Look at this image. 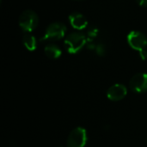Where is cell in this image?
<instances>
[{"label": "cell", "mask_w": 147, "mask_h": 147, "mask_svg": "<svg viewBox=\"0 0 147 147\" xmlns=\"http://www.w3.org/2000/svg\"><path fill=\"white\" fill-rule=\"evenodd\" d=\"M130 87L136 93H142L147 90V74L137 73L130 80Z\"/></svg>", "instance_id": "8992f818"}, {"label": "cell", "mask_w": 147, "mask_h": 147, "mask_svg": "<svg viewBox=\"0 0 147 147\" xmlns=\"http://www.w3.org/2000/svg\"><path fill=\"white\" fill-rule=\"evenodd\" d=\"M45 54L47 55V57L55 59L60 57L62 52L61 49L59 47V46L55 45V44H48L46 46L45 49H44Z\"/></svg>", "instance_id": "9c48e42d"}, {"label": "cell", "mask_w": 147, "mask_h": 147, "mask_svg": "<svg viewBox=\"0 0 147 147\" xmlns=\"http://www.w3.org/2000/svg\"><path fill=\"white\" fill-rule=\"evenodd\" d=\"M136 2L142 7H147V0H136Z\"/></svg>", "instance_id": "5bb4252c"}, {"label": "cell", "mask_w": 147, "mask_h": 147, "mask_svg": "<svg viewBox=\"0 0 147 147\" xmlns=\"http://www.w3.org/2000/svg\"><path fill=\"white\" fill-rule=\"evenodd\" d=\"M87 142V132L83 127L74 128L69 134L67 147H84Z\"/></svg>", "instance_id": "277c9868"}, {"label": "cell", "mask_w": 147, "mask_h": 147, "mask_svg": "<svg viewBox=\"0 0 147 147\" xmlns=\"http://www.w3.org/2000/svg\"><path fill=\"white\" fill-rule=\"evenodd\" d=\"M94 51L98 56H104L106 53V47L102 43H97Z\"/></svg>", "instance_id": "7c38bea8"}, {"label": "cell", "mask_w": 147, "mask_h": 147, "mask_svg": "<svg viewBox=\"0 0 147 147\" xmlns=\"http://www.w3.org/2000/svg\"><path fill=\"white\" fill-rule=\"evenodd\" d=\"M127 42L133 49L140 52L147 47V37L142 32L134 30L128 34Z\"/></svg>", "instance_id": "5b68a950"}, {"label": "cell", "mask_w": 147, "mask_h": 147, "mask_svg": "<svg viewBox=\"0 0 147 147\" xmlns=\"http://www.w3.org/2000/svg\"><path fill=\"white\" fill-rule=\"evenodd\" d=\"M67 28L66 26L61 22H53L47 26L40 41H55L65 37Z\"/></svg>", "instance_id": "7a4b0ae2"}, {"label": "cell", "mask_w": 147, "mask_h": 147, "mask_svg": "<svg viewBox=\"0 0 147 147\" xmlns=\"http://www.w3.org/2000/svg\"><path fill=\"white\" fill-rule=\"evenodd\" d=\"M18 23L20 28L26 33H30L36 28L39 24V17L37 14L31 10H24L19 16Z\"/></svg>", "instance_id": "3957f363"}, {"label": "cell", "mask_w": 147, "mask_h": 147, "mask_svg": "<svg viewBox=\"0 0 147 147\" xmlns=\"http://www.w3.org/2000/svg\"><path fill=\"white\" fill-rule=\"evenodd\" d=\"M87 37L81 32H72L68 34L64 41L66 51L70 53H78L84 47L86 46Z\"/></svg>", "instance_id": "6da1fadb"}, {"label": "cell", "mask_w": 147, "mask_h": 147, "mask_svg": "<svg viewBox=\"0 0 147 147\" xmlns=\"http://www.w3.org/2000/svg\"><path fill=\"white\" fill-rule=\"evenodd\" d=\"M99 34V29L96 27H90L87 30V40H93L97 37Z\"/></svg>", "instance_id": "8fae6325"}, {"label": "cell", "mask_w": 147, "mask_h": 147, "mask_svg": "<svg viewBox=\"0 0 147 147\" xmlns=\"http://www.w3.org/2000/svg\"><path fill=\"white\" fill-rule=\"evenodd\" d=\"M22 43L28 51H34L37 47L36 38L30 33H26L22 37Z\"/></svg>", "instance_id": "30bf717a"}, {"label": "cell", "mask_w": 147, "mask_h": 147, "mask_svg": "<svg viewBox=\"0 0 147 147\" xmlns=\"http://www.w3.org/2000/svg\"><path fill=\"white\" fill-rule=\"evenodd\" d=\"M69 21L72 28L78 30H82L88 26V21L85 16L78 12H72L69 16Z\"/></svg>", "instance_id": "ba28073f"}, {"label": "cell", "mask_w": 147, "mask_h": 147, "mask_svg": "<svg viewBox=\"0 0 147 147\" xmlns=\"http://www.w3.org/2000/svg\"><path fill=\"white\" fill-rule=\"evenodd\" d=\"M127 93L126 86L121 84H116L111 86L107 91V96L111 101H120L123 99Z\"/></svg>", "instance_id": "52a82bcc"}, {"label": "cell", "mask_w": 147, "mask_h": 147, "mask_svg": "<svg viewBox=\"0 0 147 147\" xmlns=\"http://www.w3.org/2000/svg\"><path fill=\"white\" fill-rule=\"evenodd\" d=\"M140 53V58L143 59V60H146L147 59V51L146 49H144V50H141L139 52Z\"/></svg>", "instance_id": "4fadbf2b"}]
</instances>
